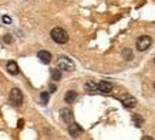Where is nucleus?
Segmentation results:
<instances>
[{
    "instance_id": "nucleus-10",
    "label": "nucleus",
    "mask_w": 155,
    "mask_h": 140,
    "mask_svg": "<svg viewBox=\"0 0 155 140\" xmlns=\"http://www.w3.org/2000/svg\"><path fill=\"white\" fill-rule=\"evenodd\" d=\"M37 57H38V60L41 61V62H44V64H48V62L51 61V54H50L48 51H44V50L38 51Z\"/></svg>"
},
{
    "instance_id": "nucleus-16",
    "label": "nucleus",
    "mask_w": 155,
    "mask_h": 140,
    "mask_svg": "<svg viewBox=\"0 0 155 140\" xmlns=\"http://www.w3.org/2000/svg\"><path fill=\"white\" fill-rule=\"evenodd\" d=\"M40 102H41L43 105H46V103L48 102V93L47 92H41V93H40Z\"/></svg>"
},
{
    "instance_id": "nucleus-13",
    "label": "nucleus",
    "mask_w": 155,
    "mask_h": 140,
    "mask_svg": "<svg viewBox=\"0 0 155 140\" xmlns=\"http://www.w3.org/2000/svg\"><path fill=\"white\" fill-rule=\"evenodd\" d=\"M51 78H53V81H60L61 79V70L60 68L51 70Z\"/></svg>"
},
{
    "instance_id": "nucleus-14",
    "label": "nucleus",
    "mask_w": 155,
    "mask_h": 140,
    "mask_svg": "<svg viewBox=\"0 0 155 140\" xmlns=\"http://www.w3.org/2000/svg\"><path fill=\"white\" fill-rule=\"evenodd\" d=\"M122 57H124V60L130 61L134 58V54H132V51L130 48H124V50H122Z\"/></svg>"
},
{
    "instance_id": "nucleus-20",
    "label": "nucleus",
    "mask_w": 155,
    "mask_h": 140,
    "mask_svg": "<svg viewBox=\"0 0 155 140\" xmlns=\"http://www.w3.org/2000/svg\"><path fill=\"white\" fill-rule=\"evenodd\" d=\"M154 64H155V58H154Z\"/></svg>"
},
{
    "instance_id": "nucleus-4",
    "label": "nucleus",
    "mask_w": 155,
    "mask_h": 140,
    "mask_svg": "<svg viewBox=\"0 0 155 140\" xmlns=\"http://www.w3.org/2000/svg\"><path fill=\"white\" fill-rule=\"evenodd\" d=\"M120 101H121L122 105H124L125 107H128V109L137 106V99L134 98L132 95H130V93H124V95H121V96H120Z\"/></svg>"
},
{
    "instance_id": "nucleus-2",
    "label": "nucleus",
    "mask_w": 155,
    "mask_h": 140,
    "mask_svg": "<svg viewBox=\"0 0 155 140\" xmlns=\"http://www.w3.org/2000/svg\"><path fill=\"white\" fill-rule=\"evenodd\" d=\"M57 65L61 71H74V62L66 55H60L57 58Z\"/></svg>"
},
{
    "instance_id": "nucleus-17",
    "label": "nucleus",
    "mask_w": 155,
    "mask_h": 140,
    "mask_svg": "<svg viewBox=\"0 0 155 140\" xmlns=\"http://www.w3.org/2000/svg\"><path fill=\"white\" fill-rule=\"evenodd\" d=\"M3 21H5L6 24H10L12 23V19H10L9 16H3Z\"/></svg>"
},
{
    "instance_id": "nucleus-5",
    "label": "nucleus",
    "mask_w": 155,
    "mask_h": 140,
    "mask_svg": "<svg viewBox=\"0 0 155 140\" xmlns=\"http://www.w3.org/2000/svg\"><path fill=\"white\" fill-rule=\"evenodd\" d=\"M10 101L14 103V105H21L23 103V93L21 91L17 88H13L10 91Z\"/></svg>"
},
{
    "instance_id": "nucleus-6",
    "label": "nucleus",
    "mask_w": 155,
    "mask_h": 140,
    "mask_svg": "<svg viewBox=\"0 0 155 140\" xmlns=\"http://www.w3.org/2000/svg\"><path fill=\"white\" fill-rule=\"evenodd\" d=\"M60 117L63 119V122H66V123H68L70 125L71 122H73V110H71L70 107H64V109H61L60 112Z\"/></svg>"
},
{
    "instance_id": "nucleus-3",
    "label": "nucleus",
    "mask_w": 155,
    "mask_h": 140,
    "mask_svg": "<svg viewBox=\"0 0 155 140\" xmlns=\"http://www.w3.org/2000/svg\"><path fill=\"white\" fill-rule=\"evenodd\" d=\"M151 44H152V38L150 36H141V37L137 40V48H138V51L148 50Z\"/></svg>"
},
{
    "instance_id": "nucleus-11",
    "label": "nucleus",
    "mask_w": 155,
    "mask_h": 140,
    "mask_svg": "<svg viewBox=\"0 0 155 140\" xmlns=\"http://www.w3.org/2000/svg\"><path fill=\"white\" fill-rule=\"evenodd\" d=\"M6 70L9 71L10 74H19V65H17V62H14V61H9L7 62V65H6Z\"/></svg>"
},
{
    "instance_id": "nucleus-15",
    "label": "nucleus",
    "mask_w": 155,
    "mask_h": 140,
    "mask_svg": "<svg viewBox=\"0 0 155 140\" xmlns=\"http://www.w3.org/2000/svg\"><path fill=\"white\" fill-rule=\"evenodd\" d=\"M132 122H134V125H135V126H142V123H144V120H142V117L140 116V115H134V116H132Z\"/></svg>"
},
{
    "instance_id": "nucleus-8",
    "label": "nucleus",
    "mask_w": 155,
    "mask_h": 140,
    "mask_svg": "<svg viewBox=\"0 0 155 140\" xmlns=\"http://www.w3.org/2000/svg\"><path fill=\"white\" fill-rule=\"evenodd\" d=\"M84 88H85V92L87 93H97V92H100L98 84L94 82V81H88V82L84 85Z\"/></svg>"
},
{
    "instance_id": "nucleus-9",
    "label": "nucleus",
    "mask_w": 155,
    "mask_h": 140,
    "mask_svg": "<svg viewBox=\"0 0 155 140\" xmlns=\"http://www.w3.org/2000/svg\"><path fill=\"white\" fill-rule=\"evenodd\" d=\"M98 88L101 93H110L113 91V84H110L107 81H101V82H98Z\"/></svg>"
},
{
    "instance_id": "nucleus-1",
    "label": "nucleus",
    "mask_w": 155,
    "mask_h": 140,
    "mask_svg": "<svg viewBox=\"0 0 155 140\" xmlns=\"http://www.w3.org/2000/svg\"><path fill=\"white\" fill-rule=\"evenodd\" d=\"M51 38L58 44H66L68 41V34L66 30H63L60 27H56L51 30Z\"/></svg>"
},
{
    "instance_id": "nucleus-18",
    "label": "nucleus",
    "mask_w": 155,
    "mask_h": 140,
    "mask_svg": "<svg viewBox=\"0 0 155 140\" xmlns=\"http://www.w3.org/2000/svg\"><path fill=\"white\" fill-rule=\"evenodd\" d=\"M5 42L10 44V42H12V36H9V34H7V36H5Z\"/></svg>"
},
{
    "instance_id": "nucleus-7",
    "label": "nucleus",
    "mask_w": 155,
    "mask_h": 140,
    "mask_svg": "<svg viewBox=\"0 0 155 140\" xmlns=\"http://www.w3.org/2000/svg\"><path fill=\"white\" fill-rule=\"evenodd\" d=\"M68 133L71 136H78L83 133V127L78 125V123H74V122H71L70 126H68Z\"/></svg>"
},
{
    "instance_id": "nucleus-12",
    "label": "nucleus",
    "mask_w": 155,
    "mask_h": 140,
    "mask_svg": "<svg viewBox=\"0 0 155 140\" xmlns=\"http://www.w3.org/2000/svg\"><path fill=\"white\" fill-rule=\"evenodd\" d=\"M75 98H77V92H75V91H68V92L66 93V96H64V101H66L67 103H73L75 101Z\"/></svg>"
},
{
    "instance_id": "nucleus-19",
    "label": "nucleus",
    "mask_w": 155,
    "mask_h": 140,
    "mask_svg": "<svg viewBox=\"0 0 155 140\" xmlns=\"http://www.w3.org/2000/svg\"><path fill=\"white\" fill-rule=\"evenodd\" d=\"M154 89H155V82H154Z\"/></svg>"
}]
</instances>
